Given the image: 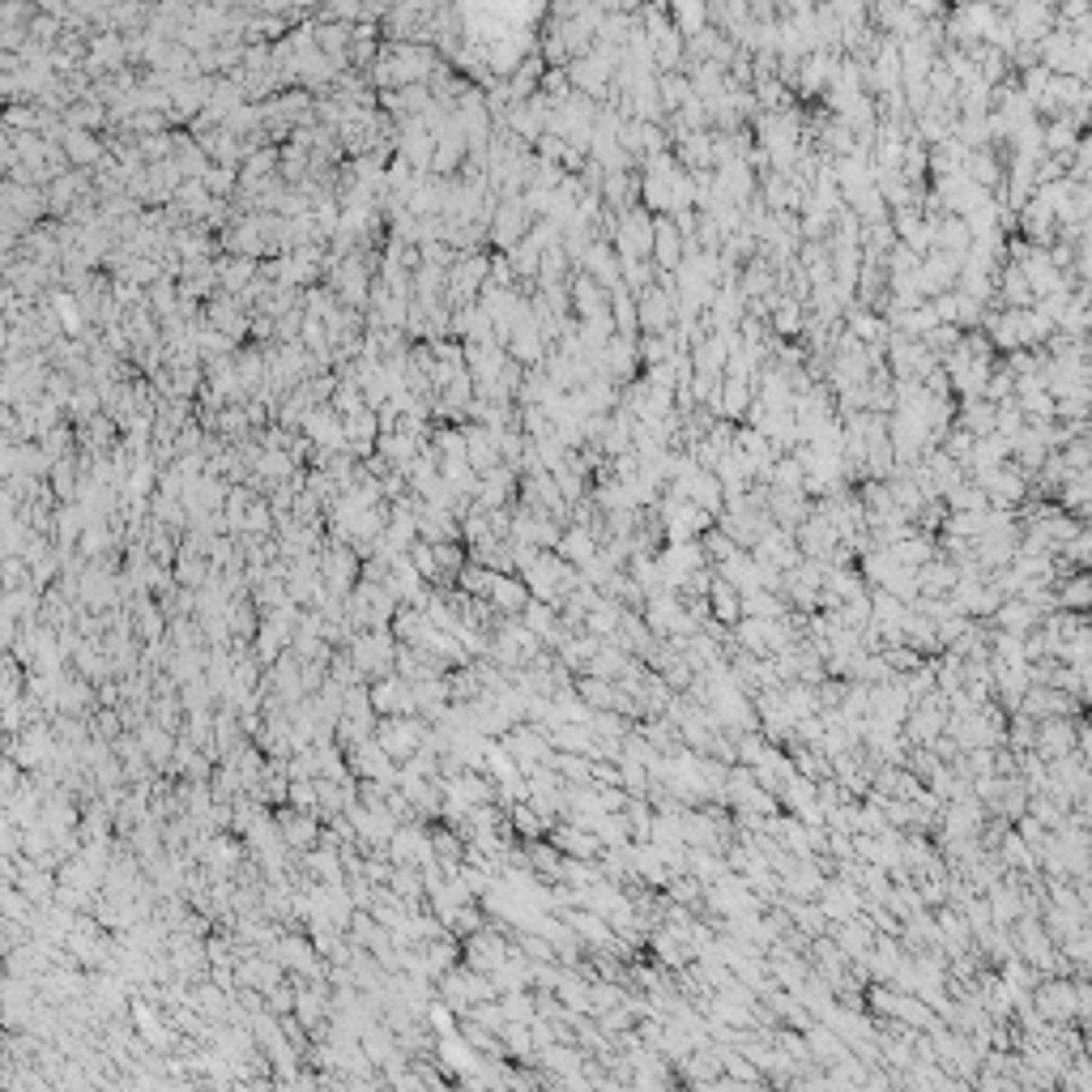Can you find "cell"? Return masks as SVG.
Masks as SVG:
<instances>
[{"instance_id":"27","label":"cell","mask_w":1092,"mask_h":1092,"mask_svg":"<svg viewBox=\"0 0 1092 1092\" xmlns=\"http://www.w3.org/2000/svg\"><path fill=\"white\" fill-rule=\"evenodd\" d=\"M969 427H973V431H990V427H994V414H986V405H973V410H969Z\"/></svg>"},{"instance_id":"22","label":"cell","mask_w":1092,"mask_h":1092,"mask_svg":"<svg viewBox=\"0 0 1092 1092\" xmlns=\"http://www.w3.org/2000/svg\"><path fill=\"white\" fill-rule=\"evenodd\" d=\"M410 568L419 572L422 581H436V585H439V568H436V551H431V542H414V546H410Z\"/></svg>"},{"instance_id":"14","label":"cell","mask_w":1092,"mask_h":1092,"mask_svg":"<svg viewBox=\"0 0 1092 1092\" xmlns=\"http://www.w3.org/2000/svg\"><path fill=\"white\" fill-rule=\"evenodd\" d=\"M619 615H623V602H615V598H598L594 606L585 611V632L598 640L615 636L619 632Z\"/></svg>"},{"instance_id":"23","label":"cell","mask_w":1092,"mask_h":1092,"mask_svg":"<svg viewBox=\"0 0 1092 1092\" xmlns=\"http://www.w3.org/2000/svg\"><path fill=\"white\" fill-rule=\"evenodd\" d=\"M1058 555H1063V560H1071L1075 568H1088V555H1092V538H1088V529H1080L1075 538H1066L1063 546H1058Z\"/></svg>"},{"instance_id":"3","label":"cell","mask_w":1092,"mask_h":1092,"mask_svg":"<svg viewBox=\"0 0 1092 1092\" xmlns=\"http://www.w3.org/2000/svg\"><path fill=\"white\" fill-rule=\"evenodd\" d=\"M487 602L495 606V615H521L525 602H529V589H525V581L516 572H495Z\"/></svg>"},{"instance_id":"13","label":"cell","mask_w":1092,"mask_h":1092,"mask_svg":"<svg viewBox=\"0 0 1092 1092\" xmlns=\"http://www.w3.org/2000/svg\"><path fill=\"white\" fill-rule=\"evenodd\" d=\"M572 688H577V696L585 700L589 708H619V700H623V691L615 688L611 679H598V674H577Z\"/></svg>"},{"instance_id":"5","label":"cell","mask_w":1092,"mask_h":1092,"mask_svg":"<svg viewBox=\"0 0 1092 1092\" xmlns=\"http://www.w3.org/2000/svg\"><path fill=\"white\" fill-rule=\"evenodd\" d=\"M913 577H918V594H926V598H947V594H952V585H956V564L943 560V555H935V560L918 564V568H913Z\"/></svg>"},{"instance_id":"12","label":"cell","mask_w":1092,"mask_h":1092,"mask_svg":"<svg viewBox=\"0 0 1092 1092\" xmlns=\"http://www.w3.org/2000/svg\"><path fill=\"white\" fill-rule=\"evenodd\" d=\"M887 551H892V560H896V564H904V568H918V564L935 560V533H926V529H913L909 538L892 542Z\"/></svg>"},{"instance_id":"17","label":"cell","mask_w":1092,"mask_h":1092,"mask_svg":"<svg viewBox=\"0 0 1092 1092\" xmlns=\"http://www.w3.org/2000/svg\"><path fill=\"white\" fill-rule=\"evenodd\" d=\"M700 546H705V560L713 564V568H722L725 560H734V555L743 551L739 542H734L730 533H722V529H705V533H700Z\"/></svg>"},{"instance_id":"9","label":"cell","mask_w":1092,"mask_h":1092,"mask_svg":"<svg viewBox=\"0 0 1092 1092\" xmlns=\"http://www.w3.org/2000/svg\"><path fill=\"white\" fill-rule=\"evenodd\" d=\"M802 1037H807V1049H811V1058H815L819 1066H832L836 1058H845V1054H850V1046H845V1041L836 1037V1032L828 1029V1024H819V1020L811 1024V1029L802 1032Z\"/></svg>"},{"instance_id":"24","label":"cell","mask_w":1092,"mask_h":1092,"mask_svg":"<svg viewBox=\"0 0 1092 1092\" xmlns=\"http://www.w3.org/2000/svg\"><path fill=\"white\" fill-rule=\"evenodd\" d=\"M1011 828H1015V836H1020V841H1024V845H1029V850H1032V853H1037V845H1041V841H1046V836H1049V832H1046V828H1041V824H1037V819H1032V815H1029V811H1020V815H1015V819H1011Z\"/></svg>"},{"instance_id":"26","label":"cell","mask_w":1092,"mask_h":1092,"mask_svg":"<svg viewBox=\"0 0 1092 1092\" xmlns=\"http://www.w3.org/2000/svg\"><path fill=\"white\" fill-rule=\"evenodd\" d=\"M798 478H802V470H798V461H785V465H777V491H798Z\"/></svg>"},{"instance_id":"6","label":"cell","mask_w":1092,"mask_h":1092,"mask_svg":"<svg viewBox=\"0 0 1092 1092\" xmlns=\"http://www.w3.org/2000/svg\"><path fill=\"white\" fill-rule=\"evenodd\" d=\"M785 909V918H790V926H798L802 935H828V918H824V909H819L815 901H798V896H781L777 901Z\"/></svg>"},{"instance_id":"2","label":"cell","mask_w":1092,"mask_h":1092,"mask_svg":"<svg viewBox=\"0 0 1092 1092\" xmlns=\"http://www.w3.org/2000/svg\"><path fill=\"white\" fill-rule=\"evenodd\" d=\"M986 623H990V628H998V632H1011V636H1024V632H1032L1041 623V611L1011 594V598H1003V602L994 606V615H990Z\"/></svg>"},{"instance_id":"18","label":"cell","mask_w":1092,"mask_h":1092,"mask_svg":"<svg viewBox=\"0 0 1092 1092\" xmlns=\"http://www.w3.org/2000/svg\"><path fill=\"white\" fill-rule=\"evenodd\" d=\"M615 1003H623V986H619V981L589 977V1015H598V1011H611Z\"/></svg>"},{"instance_id":"10","label":"cell","mask_w":1092,"mask_h":1092,"mask_svg":"<svg viewBox=\"0 0 1092 1092\" xmlns=\"http://www.w3.org/2000/svg\"><path fill=\"white\" fill-rule=\"evenodd\" d=\"M739 606L743 615H751V619H785L790 615V602H785L781 594H773V589H747V594H739Z\"/></svg>"},{"instance_id":"21","label":"cell","mask_w":1092,"mask_h":1092,"mask_svg":"<svg viewBox=\"0 0 1092 1092\" xmlns=\"http://www.w3.org/2000/svg\"><path fill=\"white\" fill-rule=\"evenodd\" d=\"M879 589H887V594H892V598H901V602L909 606L913 598H918V577H913V568H904V564H896V568L887 572V581H884V585H879Z\"/></svg>"},{"instance_id":"29","label":"cell","mask_w":1092,"mask_h":1092,"mask_svg":"<svg viewBox=\"0 0 1092 1092\" xmlns=\"http://www.w3.org/2000/svg\"><path fill=\"white\" fill-rule=\"evenodd\" d=\"M952 456H969V436H952Z\"/></svg>"},{"instance_id":"8","label":"cell","mask_w":1092,"mask_h":1092,"mask_svg":"<svg viewBox=\"0 0 1092 1092\" xmlns=\"http://www.w3.org/2000/svg\"><path fill=\"white\" fill-rule=\"evenodd\" d=\"M1054 598H1058V611H1088L1092 606V577L1088 568L1071 572V577H1063L1054 585Z\"/></svg>"},{"instance_id":"4","label":"cell","mask_w":1092,"mask_h":1092,"mask_svg":"<svg viewBox=\"0 0 1092 1092\" xmlns=\"http://www.w3.org/2000/svg\"><path fill=\"white\" fill-rule=\"evenodd\" d=\"M555 555L568 560L572 568H585V564L598 555V538L585 529V525H564L560 542H555Z\"/></svg>"},{"instance_id":"25","label":"cell","mask_w":1092,"mask_h":1092,"mask_svg":"<svg viewBox=\"0 0 1092 1092\" xmlns=\"http://www.w3.org/2000/svg\"><path fill=\"white\" fill-rule=\"evenodd\" d=\"M1003 453H1007V448L998 444V439H986V444H981V448H977V453H973V456H977V465H981V470H994V465L1003 461Z\"/></svg>"},{"instance_id":"28","label":"cell","mask_w":1092,"mask_h":1092,"mask_svg":"<svg viewBox=\"0 0 1092 1092\" xmlns=\"http://www.w3.org/2000/svg\"><path fill=\"white\" fill-rule=\"evenodd\" d=\"M1020 444H1024V439H1020ZM1041 456H1046V453H1041L1037 444H1024V448H1020V461H1029V465H1041Z\"/></svg>"},{"instance_id":"1","label":"cell","mask_w":1092,"mask_h":1092,"mask_svg":"<svg viewBox=\"0 0 1092 1092\" xmlns=\"http://www.w3.org/2000/svg\"><path fill=\"white\" fill-rule=\"evenodd\" d=\"M1032 1007H1037L1041 1020H1049V1024H1075V986H1071V977H1054V973H1046V977L1032 986Z\"/></svg>"},{"instance_id":"11","label":"cell","mask_w":1092,"mask_h":1092,"mask_svg":"<svg viewBox=\"0 0 1092 1092\" xmlns=\"http://www.w3.org/2000/svg\"><path fill=\"white\" fill-rule=\"evenodd\" d=\"M504 815H508V824H512L516 841H538V836H546V828H551V819H542L538 811H533V807H529V802H525V798L508 802V807H504Z\"/></svg>"},{"instance_id":"19","label":"cell","mask_w":1092,"mask_h":1092,"mask_svg":"<svg viewBox=\"0 0 1092 1092\" xmlns=\"http://www.w3.org/2000/svg\"><path fill=\"white\" fill-rule=\"evenodd\" d=\"M939 533L977 538V533H986V508H981V512H947V516H943V529H939Z\"/></svg>"},{"instance_id":"16","label":"cell","mask_w":1092,"mask_h":1092,"mask_svg":"<svg viewBox=\"0 0 1092 1092\" xmlns=\"http://www.w3.org/2000/svg\"><path fill=\"white\" fill-rule=\"evenodd\" d=\"M943 504L947 512H981V508H990V495L981 482H956L952 491H943Z\"/></svg>"},{"instance_id":"15","label":"cell","mask_w":1092,"mask_h":1092,"mask_svg":"<svg viewBox=\"0 0 1092 1092\" xmlns=\"http://www.w3.org/2000/svg\"><path fill=\"white\" fill-rule=\"evenodd\" d=\"M688 875H696L700 884H713V879H722V875H725L722 850H708V845H688Z\"/></svg>"},{"instance_id":"7","label":"cell","mask_w":1092,"mask_h":1092,"mask_svg":"<svg viewBox=\"0 0 1092 1092\" xmlns=\"http://www.w3.org/2000/svg\"><path fill=\"white\" fill-rule=\"evenodd\" d=\"M717 572V568H713ZM708 615H713L717 623H725V628H734V623L743 619V606H739V589L730 585V581L713 577V585H708Z\"/></svg>"},{"instance_id":"20","label":"cell","mask_w":1092,"mask_h":1092,"mask_svg":"<svg viewBox=\"0 0 1092 1092\" xmlns=\"http://www.w3.org/2000/svg\"><path fill=\"white\" fill-rule=\"evenodd\" d=\"M615 764H619V785H623V790L636 794V798H645L649 781H653V777H649V768L640 764V760H632V756H619Z\"/></svg>"}]
</instances>
